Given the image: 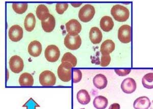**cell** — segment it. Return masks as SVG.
<instances>
[{
  "label": "cell",
  "instance_id": "f546056e",
  "mask_svg": "<svg viewBox=\"0 0 153 109\" xmlns=\"http://www.w3.org/2000/svg\"><path fill=\"white\" fill-rule=\"evenodd\" d=\"M130 69H115V73L117 75L120 76H126L131 73Z\"/></svg>",
  "mask_w": 153,
  "mask_h": 109
},
{
  "label": "cell",
  "instance_id": "30bf717a",
  "mask_svg": "<svg viewBox=\"0 0 153 109\" xmlns=\"http://www.w3.org/2000/svg\"><path fill=\"white\" fill-rule=\"evenodd\" d=\"M8 36L9 39L12 42H19L23 38V28L18 24L12 26L9 29Z\"/></svg>",
  "mask_w": 153,
  "mask_h": 109
},
{
  "label": "cell",
  "instance_id": "4316f807",
  "mask_svg": "<svg viewBox=\"0 0 153 109\" xmlns=\"http://www.w3.org/2000/svg\"><path fill=\"white\" fill-rule=\"evenodd\" d=\"M111 62V57L109 54H102L100 65L102 67H107Z\"/></svg>",
  "mask_w": 153,
  "mask_h": 109
},
{
  "label": "cell",
  "instance_id": "4fadbf2b",
  "mask_svg": "<svg viewBox=\"0 0 153 109\" xmlns=\"http://www.w3.org/2000/svg\"><path fill=\"white\" fill-rule=\"evenodd\" d=\"M151 102L148 97L143 96L135 99L133 104L135 109H148L151 107Z\"/></svg>",
  "mask_w": 153,
  "mask_h": 109
},
{
  "label": "cell",
  "instance_id": "cb8c5ba5",
  "mask_svg": "<svg viewBox=\"0 0 153 109\" xmlns=\"http://www.w3.org/2000/svg\"><path fill=\"white\" fill-rule=\"evenodd\" d=\"M61 63H65L66 64H69L73 67H74L77 64V59L73 54L70 52H67L63 55L61 59Z\"/></svg>",
  "mask_w": 153,
  "mask_h": 109
},
{
  "label": "cell",
  "instance_id": "9c48e42d",
  "mask_svg": "<svg viewBox=\"0 0 153 109\" xmlns=\"http://www.w3.org/2000/svg\"><path fill=\"white\" fill-rule=\"evenodd\" d=\"M66 31L72 36L78 35L82 30V26L76 19H72L65 24Z\"/></svg>",
  "mask_w": 153,
  "mask_h": 109
},
{
  "label": "cell",
  "instance_id": "f1b7e54d",
  "mask_svg": "<svg viewBox=\"0 0 153 109\" xmlns=\"http://www.w3.org/2000/svg\"><path fill=\"white\" fill-rule=\"evenodd\" d=\"M68 4L67 3H57L56 5V10L59 14H62L68 9Z\"/></svg>",
  "mask_w": 153,
  "mask_h": 109
},
{
  "label": "cell",
  "instance_id": "d6a6232c",
  "mask_svg": "<svg viewBox=\"0 0 153 109\" xmlns=\"http://www.w3.org/2000/svg\"><path fill=\"white\" fill-rule=\"evenodd\" d=\"M151 109H153V101H152L151 105Z\"/></svg>",
  "mask_w": 153,
  "mask_h": 109
},
{
  "label": "cell",
  "instance_id": "5b68a950",
  "mask_svg": "<svg viewBox=\"0 0 153 109\" xmlns=\"http://www.w3.org/2000/svg\"><path fill=\"white\" fill-rule=\"evenodd\" d=\"M82 43V40L80 36H72L68 34L66 35L64 40L65 46L71 50H76L80 48Z\"/></svg>",
  "mask_w": 153,
  "mask_h": 109
},
{
  "label": "cell",
  "instance_id": "7402d4cb",
  "mask_svg": "<svg viewBox=\"0 0 153 109\" xmlns=\"http://www.w3.org/2000/svg\"><path fill=\"white\" fill-rule=\"evenodd\" d=\"M76 99L78 102L83 105L88 104L91 102V96L87 90L82 89L79 91L76 94Z\"/></svg>",
  "mask_w": 153,
  "mask_h": 109
},
{
  "label": "cell",
  "instance_id": "8fae6325",
  "mask_svg": "<svg viewBox=\"0 0 153 109\" xmlns=\"http://www.w3.org/2000/svg\"><path fill=\"white\" fill-rule=\"evenodd\" d=\"M137 88V84L135 81L131 78L125 79L121 84L122 91L126 94H131Z\"/></svg>",
  "mask_w": 153,
  "mask_h": 109
},
{
  "label": "cell",
  "instance_id": "603a6c76",
  "mask_svg": "<svg viewBox=\"0 0 153 109\" xmlns=\"http://www.w3.org/2000/svg\"><path fill=\"white\" fill-rule=\"evenodd\" d=\"M93 105L97 109H106L108 105V101L106 97L100 95L95 97Z\"/></svg>",
  "mask_w": 153,
  "mask_h": 109
},
{
  "label": "cell",
  "instance_id": "ffe728a7",
  "mask_svg": "<svg viewBox=\"0 0 153 109\" xmlns=\"http://www.w3.org/2000/svg\"><path fill=\"white\" fill-rule=\"evenodd\" d=\"M19 82L21 86H32L34 84V79L29 73H24L19 76Z\"/></svg>",
  "mask_w": 153,
  "mask_h": 109
},
{
  "label": "cell",
  "instance_id": "83f0119b",
  "mask_svg": "<svg viewBox=\"0 0 153 109\" xmlns=\"http://www.w3.org/2000/svg\"><path fill=\"white\" fill-rule=\"evenodd\" d=\"M82 78V73L79 69H74L73 71V81L74 83H77L81 81Z\"/></svg>",
  "mask_w": 153,
  "mask_h": 109
},
{
  "label": "cell",
  "instance_id": "1f68e13d",
  "mask_svg": "<svg viewBox=\"0 0 153 109\" xmlns=\"http://www.w3.org/2000/svg\"><path fill=\"white\" fill-rule=\"evenodd\" d=\"M71 5L74 6V7H75V8H76V7H79L80 6L82 5V3L81 4H71Z\"/></svg>",
  "mask_w": 153,
  "mask_h": 109
},
{
  "label": "cell",
  "instance_id": "5bb4252c",
  "mask_svg": "<svg viewBox=\"0 0 153 109\" xmlns=\"http://www.w3.org/2000/svg\"><path fill=\"white\" fill-rule=\"evenodd\" d=\"M102 38L103 34L99 28L96 27L91 28L89 32V39L93 44H99L102 40Z\"/></svg>",
  "mask_w": 153,
  "mask_h": 109
},
{
  "label": "cell",
  "instance_id": "44dd1931",
  "mask_svg": "<svg viewBox=\"0 0 153 109\" xmlns=\"http://www.w3.org/2000/svg\"><path fill=\"white\" fill-rule=\"evenodd\" d=\"M36 24V19L35 16L32 13H29L27 14L25 19L24 27L27 31L32 32L35 28Z\"/></svg>",
  "mask_w": 153,
  "mask_h": 109
},
{
  "label": "cell",
  "instance_id": "3957f363",
  "mask_svg": "<svg viewBox=\"0 0 153 109\" xmlns=\"http://www.w3.org/2000/svg\"><path fill=\"white\" fill-rule=\"evenodd\" d=\"M39 81L42 86H53L56 83V76L50 70H45L39 75Z\"/></svg>",
  "mask_w": 153,
  "mask_h": 109
},
{
  "label": "cell",
  "instance_id": "8992f818",
  "mask_svg": "<svg viewBox=\"0 0 153 109\" xmlns=\"http://www.w3.org/2000/svg\"><path fill=\"white\" fill-rule=\"evenodd\" d=\"M60 56V52L56 45H50L45 49V56L46 60L50 62H55L57 61Z\"/></svg>",
  "mask_w": 153,
  "mask_h": 109
},
{
  "label": "cell",
  "instance_id": "ac0fdd59",
  "mask_svg": "<svg viewBox=\"0 0 153 109\" xmlns=\"http://www.w3.org/2000/svg\"><path fill=\"white\" fill-rule=\"evenodd\" d=\"M36 14L38 19L41 21H44L49 19L50 16L49 9L45 5L40 4L37 7Z\"/></svg>",
  "mask_w": 153,
  "mask_h": 109
},
{
  "label": "cell",
  "instance_id": "836d02e7",
  "mask_svg": "<svg viewBox=\"0 0 153 109\" xmlns=\"http://www.w3.org/2000/svg\"><path fill=\"white\" fill-rule=\"evenodd\" d=\"M85 109L84 108H82V109Z\"/></svg>",
  "mask_w": 153,
  "mask_h": 109
},
{
  "label": "cell",
  "instance_id": "484cf974",
  "mask_svg": "<svg viewBox=\"0 0 153 109\" xmlns=\"http://www.w3.org/2000/svg\"><path fill=\"white\" fill-rule=\"evenodd\" d=\"M27 3H14L12 4V8L13 10L18 14H22L24 13L28 9Z\"/></svg>",
  "mask_w": 153,
  "mask_h": 109
},
{
  "label": "cell",
  "instance_id": "9a60e30c",
  "mask_svg": "<svg viewBox=\"0 0 153 109\" xmlns=\"http://www.w3.org/2000/svg\"><path fill=\"white\" fill-rule=\"evenodd\" d=\"M93 83L94 86L99 89L105 88L108 84V80L106 76L103 74H97L93 79Z\"/></svg>",
  "mask_w": 153,
  "mask_h": 109
},
{
  "label": "cell",
  "instance_id": "52a82bcc",
  "mask_svg": "<svg viewBox=\"0 0 153 109\" xmlns=\"http://www.w3.org/2000/svg\"><path fill=\"white\" fill-rule=\"evenodd\" d=\"M118 38L121 42L129 43L131 42V27L128 24H124L119 28Z\"/></svg>",
  "mask_w": 153,
  "mask_h": 109
},
{
  "label": "cell",
  "instance_id": "7c38bea8",
  "mask_svg": "<svg viewBox=\"0 0 153 109\" xmlns=\"http://www.w3.org/2000/svg\"><path fill=\"white\" fill-rule=\"evenodd\" d=\"M42 45L40 42L34 40L29 44L28 51L29 54L33 57H37L42 53Z\"/></svg>",
  "mask_w": 153,
  "mask_h": 109
},
{
  "label": "cell",
  "instance_id": "e0dca14e",
  "mask_svg": "<svg viewBox=\"0 0 153 109\" xmlns=\"http://www.w3.org/2000/svg\"><path fill=\"white\" fill-rule=\"evenodd\" d=\"M56 21L54 16L51 14L49 19L45 21H42V29L45 32L50 33L52 32L55 28Z\"/></svg>",
  "mask_w": 153,
  "mask_h": 109
},
{
  "label": "cell",
  "instance_id": "6da1fadb",
  "mask_svg": "<svg viewBox=\"0 0 153 109\" xmlns=\"http://www.w3.org/2000/svg\"><path fill=\"white\" fill-rule=\"evenodd\" d=\"M111 14L115 21L118 22H124L129 19L130 13L129 9L126 7L117 4L112 8Z\"/></svg>",
  "mask_w": 153,
  "mask_h": 109
},
{
  "label": "cell",
  "instance_id": "2e32d148",
  "mask_svg": "<svg viewBox=\"0 0 153 109\" xmlns=\"http://www.w3.org/2000/svg\"><path fill=\"white\" fill-rule=\"evenodd\" d=\"M100 25L103 31L108 32L112 30L114 27V22L111 17L109 16H104L101 19Z\"/></svg>",
  "mask_w": 153,
  "mask_h": 109
},
{
  "label": "cell",
  "instance_id": "d4e9b609",
  "mask_svg": "<svg viewBox=\"0 0 153 109\" xmlns=\"http://www.w3.org/2000/svg\"><path fill=\"white\" fill-rule=\"evenodd\" d=\"M142 84L145 88L153 89V73H146L142 79Z\"/></svg>",
  "mask_w": 153,
  "mask_h": 109
},
{
  "label": "cell",
  "instance_id": "7a4b0ae2",
  "mask_svg": "<svg viewBox=\"0 0 153 109\" xmlns=\"http://www.w3.org/2000/svg\"><path fill=\"white\" fill-rule=\"evenodd\" d=\"M95 13L94 7L91 4H86L79 11V18L82 22L87 23L94 18Z\"/></svg>",
  "mask_w": 153,
  "mask_h": 109
},
{
  "label": "cell",
  "instance_id": "277c9868",
  "mask_svg": "<svg viewBox=\"0 0 153 109\" xmlns=\"http://www.w3.org/2000/svg\"><path fill=\"white\" fill-rule=\"evenodd\" d=\"M73 67L69 64L61 63L57 69L58 78L62 82H68L71 79V68Z\"/></svg>",
  "mask_w": 153,
  "mask_h": 109
},
{
  "label": "cell",
  "instance_id": "d6986e66",
  "mask_svg": "<svg viewBox=\"0 0 153 109\" xmlns=\"http://www.w3.org/2000/svg\"><path fill=\"white\" fill-rule=\"evenodd\" d=\"M115 45L114 42L110 39H107L103 42L101 45V54H109L114 51Z\"/></svg>",
  "mask_w": 153,
  "mask_h": 109
},
{
  "label": "cell",
  "instance_id": "ba28073f",
  "mask_svg": "<svg viewBox=\"0 0 153 109\" xmlns=\"http://www.w3.org/2000/svg\"><path fill=\"white\" fill-rule=\"evenodd\" d=\"M9 64L11 70L15 73H19L22 72L24 67L23 59L18 55L13 56L11 57Z\"/></svg>",
  "mask_w": 153,
  "mask_h": 109
},
{
  "label": "cell",
  "instance_id": "4dcf8cb0",
  "mask_svg": "<svg viewBox=\"0 0 153 109\" xmlns=\"http://www.w3.org/2000/svg\"><path fill=\"white\" fill-rule=\"evenodd\" d=\"M120 105L117 103H114L112 104L109 108V109H120Z\"/></svg>",
  "mask_w": 153,
  "mask_h": 109
}]
</instances>
